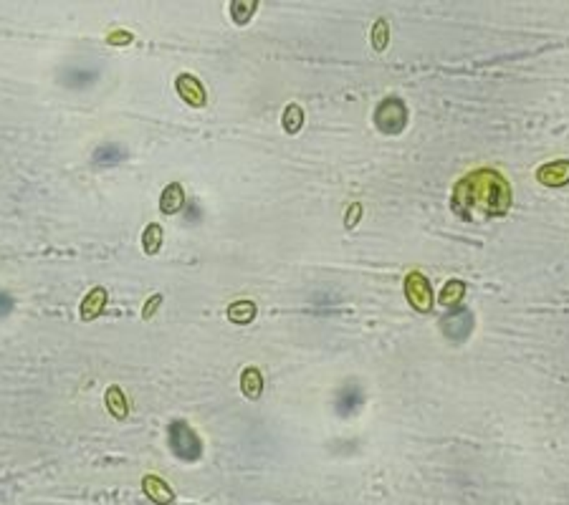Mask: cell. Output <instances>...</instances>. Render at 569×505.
Listing matches in <instances>:
<instances>
[{
    "mask_svg": "<svg viewBox=\"0 0 569 505\" xmlns=\"http://www.w3.org/2000/svg\"><path fill=\"white\" fill-rule=\"evenodd\" d=\"M511 205V188L494 170H478L463 177L453 190V210L461 217L504 215Z\"/></svg>",
    "mask_w": 569,
    "mask_h": 505,
    "instance_id": "obj_1",
    "label": "cell"
},
{
    "mask_svg": "<svg viewBox=\"0 0 569 505\" xmlns=\"http://www.w3.org/2000/svg\"><path fill=\"white\" fill-rule=\"evenodd\" d=\"M167 445H170V450L180 460L193 462L203 455V442H200V438L193 432V427L185 425L182 420L172 422V425L167 427Z\"/></svg>",
    "mask_w": 569,
    "mask_h": 505,
    "instance_id": "obj_2",
    "label": "cell"
},
{
    "mask_svg": "<svg viewBox=\"0 0 569 505\" xmlns=\"http://www.w3.org/2000/svg\"><path fill=\"white\" fill-rule=\"evenodd\" d=\"M375 124L385 134H400L408 124V107L400 99H385L375 112Z\"/></svg>",
    "mask_w": 569,
    "mask_h": 505,
    "instance_id": "obj_3",
    "label": "cell"
},
{
    "mask_svg": "<svg viewBox=\"0 0 569 505\" xmlns=\"http://www.w3.org/2000/svg\"><path fill=\"white\" fill-rule=\"evenodd\" d=\"M175 89L177 94H180V99L185 104H190V107L195 109H203L205 104H208V91H205V86L200 84L198 76L193 74H180L175 79Z\"/></svg>",
    "mask_w": 569,
    "mask_h": 505,
    "instance_id": "obj_4",
    "label": "cell"
},
{
    "mask_svg": "<svg viewBox=\"0 0 569 505\" xmlns=\"http://www.w3.org/2000/svg\"><path fill=\"white\" fill-rule=\"evenodd\" d=\"M471 326H473V313L466 311V308H455L448 316L440 318V329H443V334L450 341H463L471 334Z\"/></svg>",
    "mask_w": 569,
    "mask_h": 505,
    "instance_id": "obj_5",
    "label": "cell"
},
{
    "mask_svg": "<svg viewBox=\"0 0 569 505\" xmlns=\"http://www.w3.org/2000/svg\"><path fill=\"white\" fill-rule=\"evenodd\" d=\"M405 293H408V301L418 311H430V283H427L422 273H410L405 278Z\"/></svg>",
    "mask_w": 569,
    "mask_h": 505,
    "instance_id": "obj_6",
    "label": "cell"
},
{
    "mask_svg": "<svg viewBox=\"0 0 569 505\" xmlns=\"http://www.w3.org/2000/svg\"><path fill=\"white\" fill-rule=\"evenodd\" d=\"M107 301H109L107 288H104V286H94V288L84 295V301H81V306H79L81 321H94L97 316H102L104 308H107Z\"/></svg>",
    "mask_w": 569,
    "mask_h": 505,
    "instance_id": "obj_7",
    "label": "cell"
},
{
    "mask_svg": "<svg viewBox=\"0 0 569 505\" xmlns=\"http://www.w3.org/2000/svg\"><path fill=\"white\" fill-rule=\"evenodd\" d=\"M362 404H364L362 389H359L357 384H347L339 394H336L334 407H336V412H339L341 417H347V415H354V412H359V409H362Z\"/></svg>",
    "mask_w": 569,
    "mask_h": 505,
    "instance_id": "obj_8",
    "label": "cell"
},
{
    "mask_svg": "<svg viewBox=\"0 0 569 505\" xmlns=\"http://www.w3.org/2000/svg\"><path fill=\"white\" fill-rule=\"evenodd\" d=\"M182 205H185V188L177 182H170L159 195V210L165 215H177L182 210Z\"/></svg>",
    "mask_w": 569,
    "mask_h": 505,
    "instance_id": "obj_9",
    "label": "cell"
},
{
    "mask_svg": "<svg viewBox=\"0 0 569 505\" xmlns=\"http://www.w3.org/2000/svg\"><path fill=\"white\" fill-rule=\"evenodd\" d=\"M539 180L549 188H559L569 182V162H552L539 170Z\"/></svg>",
    "mask_w": 569,
    "mask_h": 505,
    "instance_id": "obj_10",
    "label": "cell"
},
{
    "mask_svg": "<svg viewBox=\"0 0 569 505\" xmlns=\"http://www.w3.org/2000/svg\"><path fill=\"white\" fill-rule=\"evenodd\" d=\"M99 79V71L97 68H68L66 74L61 76V81L68 86V89H86V86H91L94 81Z\"/></svg>",
    "mask_w": 569,
    "mask_h": 505,
    "instance_id": "obj_11",
    "label": "cell"
},
{
    "mask_svg": "<svg viewBox=\"0 0 569 505\" xmlns=\"http://www.w3.org/2000/svg\"><path fill=\"white\" fill-rule=\"evenodd\" d=\"M240 392L248 399H258L263 394V374L256 366L243 369V374H240Z\"/></svg>",
    "mask_w": 569,
    "mask_h": 505,
    "instance_id": "obj_12",
    "label": "cell"
},
{
    "mask_svg": "<svg viewBox=\"0 0 569 505\" xmlns=\"http://www.w3.org/2000/svg\"><path fill=\"white\" fill-rule=\"evenodd\" d=\"M107 409H109V415H112L114 420H127V415H129V404H127V397H124V392H122L117 384H112L107 389Z\"/></svg>",
    "mask_w": 569,
    "mask_h": 505,
    "instance_id": "obj_13",
    "label": "cell"
},
{
    "mask_svg": "<svg viewBox=\"0 0 569 505\" xmlns=\"http://www.w3.org/2000/svg\"><path fill=\"white\" fill-rule=\"evenodd\" d=\"M124 157H127V152L119 144H104V147H99L97 152H94L91 162H94V167H114V165H119Z\"/></svg>",
    "mask_w": 569,
    "mask_h": 505,
    "instance_id": "obj_14",
    "label": "cell"
},
{
    "mask_svg": "<svg viewBox=\"0 0 569 505\" xmlns=\"http://www.w3.org/2000/svg\"><path fill=\"white\" fill-rule=\"evenodd\" d=\"M142 488H144V493L154 500V503H172V498H175V495H172V490H170V485H167L165 480H159L157 475L144 477Z\"/></svg>",
    "mask_w": 569,
    "mask_h": 505,
    "instance_id": "obj_15",
    "label": "cell"
},
{
    "mask_svg": "<svg viewBox=\"0 0 569 505\" xmlns=\"http://www.w3.org/2000/svg\"><path fill=\"white\" fill-rule=\"evenodd\" d=\"M256 318V303L253 301H245V298H240V301L230 303L228 306V321H233V324L238 326H245L250 324Z\"/></svg>",
    "mask_w": 569,
    "mask_h": 505,
    "instance_id": "obj_16",
    "label": "cell"
},
{
    "mask_svg": "<svg viewBox=\"0 0 569 505\" xmlns=\"http://www.w3.org/2000/svg\"><path fill=\"white\" fill-rule=\"evenodd\" d=\"M162 243H165V230L157 225V222H149L147 227H144L142 233V248L147 256H157L159 248H162Z\"/></svg>",
    "mask_w": 569,
    "mask_h": 505,
    "instance_id": "obj_17",
    "label": "cell"
},
{
    "mask_svg": "<svg viewBox=\"0 0 569 505\" xmlns=\"http://www.w3.org/2000/svg\"><path fill=\"white\" fill-rule=\"evenodd\" d=\"M258 8L256 0H233L230 3V18H233L235 26H245V23L253 18V11Z\"/></svg>",
    "mask_w": 569,
    "mask_h": 505,
    "instance_id": "obj_18",
    "label": "cell"
},
{
    "mask_svg": "<svg viewBox=\"0 0 569 505\" xmlns=\"http://www.w3.org/2000/svg\"><path fill=\"white\" fill-rule=\"evenodd\" d=\"M281 124H284V129L289 131V134H299V131H302V124H304L302 107H299V104H289L284 116H281Z\"/></svg>",
    "mask_w": 569,
    "mask_h": 505,
    "instance_id": "obj_19",
    "label": "cell"
},
{
    "mask_svg": "<svg viewBox=\"0 0 569 505\" xmlns=\"http://www.w3.org/2000/svg\"><path fill=\"white\" fill-rule=\"evenodd\" d=\"M461 295H463V283H458V281H453V283H448L443 288V295H440V301L448 306V303H455V301H461Z\"/></svg>",
    "mask_w": 569,
    "mask_h": 505,
    "instance_id": "obj_20",
    "label": "cell"
},
{
    "mask_svg": "<svg viewBox=\"0 0 569 505\" xmlns=\"http://www.w3.org/2000/svg\"><path fill=\"white\" fill-rule=\"evenodd\" d=\"M159 303H162V295H159V293H157V295H152V298H149V301L144 303L142 316H144V318H152V316H154V311H157Z\"/></svg>",
    "mask_w": 569,
    "mask_h": 505,
    "instance_id": "obj_21",
    "label": "cell"
},
{
    "mask_svg": "<svg viewBox=\"0 0 569 505\" xmlns=\"http://www.w3.org/2000/svg\"><path fill=\"white\" fill-rule=\"evenodd\" d=\"M11 311H13V298L8 293H3V290H0V318L8 316Z\"/></svg>",
    "mask_w": 569,
    "mask_h": 505,
    "instance_id": "obj_22",
    "label": "cell"
},
{
    "mask_svg": "<svg viewBox=\"0 0 569 505\" xmlns=\"http://www.w3.org/2000/svg\"><path fill=\"white\" fill-rule=\"evenodd\" d=\"M129 40H132V33H124V31H119V33H112V36H109V43H112V45L129 43Z\"/></svg>",
    "mask_w": 569,
    "mask_h": 505,
    "instance_id": "obj_23",
    "label": "cell"
},
{
    "mask_svg": "<svg viewBox=\"0 0 569 505\" xmlns=\"http://www.w3.org/2000/svg\"><path fill=\"white\" fill-rule=\"evenodd\" d=\"M375 45L377 48H382V45H385V23H377L375 26Z\"/></svg>",
    "mask_w": 569,
    "mask_h": 505,
    "instance_id": "obj_24",
    "label": "cell"
}]
</instances>
